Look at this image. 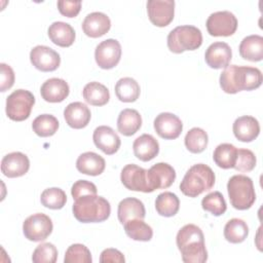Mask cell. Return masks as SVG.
<instances>
[{
  "instance_id": "6da1fadb",
  "label": "cell",
  "mask_w": 263,
  "mask_h": 263,
  "mask_svg": "<svg viewBox=\"0 0 263 263\" xmlns=\"http://www.w3.org/2000/svg\"><path fill=\"white\" fill-rule=\"evenodd\" d=\"M263 81L261 71L256 67L230 65L220 75V86L226 93L258 88Z\"/></svg>"
},
{
  "instance_id": "7a4b0ae2",
  "label": "cell",
  "mask_w": 263,
  "mask_h": 263,
  "mask_svg": "<svg viewBox=\"0 0 263 263\" xmlns=\"http://www.w3.org/2000/svg\"><path fill=\"white\" fill-rule=\"evenodd\" d=\"M176 242L183 262L203 263L208 260L203 232L197 225H184L177 233Z\"/></svg>"
},
{
  "instance_id": "3957f363",
  "label": "cell",
  "mask_w": 263,
  "mask_h": 263,
  "mask_svg": "<svg viewBox=\"0 0 263 263\" xmlns=\"http://www.w3.org/2000/svg\"><path fill=\"white\" fill-rule=\"evenodd\" d=\"M72 211L76 220L81 223H98L110 217L111 205L103 196L84 195L75 199Z\"/></svg>"
},
{
  "instance_id": "277c9868",
  "label": "cell",
  "mask_w": 263,
  "mask_h": 263,
  "mask_svg": "<svg viewBox=\"0 0 263 263\" xmlns=\"http://www.w3.org/2000/svg\"><path fill=\"white\" fill-rule=\"evenodd\" d=\"M216 177L213 170L204 164L192 165L180 183V190L189 197H197L201 193L211 190L215 185Z\"/></svg>"
},
{
  "instance_id": "5b68a950",
  "label": "cell",
  "mask_w": 263,
  "mask_h": 263,
  "mask_svg": "<svg viewBox=\"0 0 263 263\" xmlns=\"http://www.w3.org/2000/svg\"><path fill=\"white\" fill-rule=\"evenodd\" d=\"M227 192L231 205L239 211L250 209L256 200L253 181L246 175L232 176L227 183Z\"/></svg>"
},
{
  "instance_id": "8992f818",
  "label": "cell",
  "mask_w": 263,
  "mask_h": 263,
  "mask_svg": "<svg viewBox=\"0 0 263 263\" xmlns=\"http://www.w3.org/2000/svg\"><path fill=\"white\" fill-rule=\"evenodd\" d=\"M167 47L174 53H182L186 50H195L202 44L201 31L190 25L178 26L167 35Z\"/></svg>"
},
{
  "instance_id": "52a82bcc",
  "label": "cell",
  "mask_w": 263,
  "mask_h": 263,
  "mask_svg": "<svg viewBox=\"0 0 263 263\" xmlns=\"http://www.w3.org/2000/svg\"><path fill=\"white\" fill-rule=\"evenodd\" d=\"M34 104L35 98L31 91L22 88L16 89L6 99V115L13 121L26 120L29 118Z\"/></svg>"
},
{
  "instance_id": "ba28073f",
  "label": "cell",
  "mask_w": 263,
  "mask_h": 263,
  "mask_svg": "<svg viewBox=\"0 0 263 263\" xmlns=\"http://www.w3.org/2000/svg\"><path fill=\"white\" fill-rule=\"evenodd\" d=\"M52 228L51 219L43 213L33 214L23 223V233L31 241H42L46 239L51 234Z\"/></svg>"
},
{
  "instance_id": "9c48e42d",
  "label": "cell",
  "mask_w": 263,
  "mask_h": 263,
  "mask_svg": "<svg viewBox=\"0 0 263 263\" xmlns=\"http://www.w3.org/2000/svg\"><path fill=\"white\" fill-rule=\"evenodd\" d=\"M237 24L236 16L228 10L211 13L205 23L209 34L215 37L233 35L237 29Z\"/></svg>"
},
{
  "instance_id": "30bf717a",
  "label": "cell",
  "mask_w": 263,
  "mask_h": 263,
  "mask_svg": "<svg viewBox=\"0 0 263 263\" xmlns=\"http://www.w3.org/2000/svg\"><path fill=\"white\" fill-rule=\"evenodd\" d=\"M121 45L116 39H106L99 43L95 50V59L98 66L102 69H112L120 61Z\"/></svg>"
},
{
  "instance_id": "8fae6325",
  "label": "cell",
  "mask_w": 263,
  "mask_h": 263,
  "mask_svg": "<svg viewBox=\"0 0 263 263\" xmlns=\"http://www.w3.org/2000/svg\"><path fill=\"white\" fill-rule=\"evenodd\" d=\"M121 183L132 191H141L150 193L149 181H148V170H145L137 164H126L120 174Z\"/></svg>"
},
{
  "instance_id": "7c38bea8",
  "label": "cell",
  "mask_w": 263,
  "mask_h": 263,
  "mask_svg": "<svg viewBox=\"0 0 263 263\" xmlns=\"http://www.w3.org/2000/svg\"><path fill=\"white\" fill-rule=\"evenodd\" d=\"M147 12L150 22L156 27H166L174 20V0H149L147 1Z\"/></svg>"
},
{
  "instance_id": "4fadbf2b",
  "label": "cell",
  "mask_w": 263,
  "mask_h": 263,
  "mask_svg": "<svg viewBox=\"0 0 263 263\" xmlns=\"http://www.w3.org/2000/svg\"><path fill=\"white\" fill-rule=\"evenodd\" d=\"M30 61L39 71L51 72L59 68L61 64L60 54L49 46L37 45L30 51Z\"/></svg>"
},
{
  "instance_id": "5bb4252c",
  "label": "cell",
  "mask_w": 263,
  "mask_h": 263,
  "mask_svg": "<svg viewBox=\"0 0 263 263\" xmlns=\"http://www.w3.org/2000/svg\"><path fill=\"white\" fill-rule=\"evenodd\" d=\"M156 134L164 140L177 139L183 129L181 119L170 112H162L158 114L153 122Z\"/></svg>"
},
{
  "instance_id": "9a60e30c",
  "label": "cell",
  "mask_w": 263,
  "mask_h": 263,
  "mask_svg": "<svg viewBox=\"0 0 263 263\" xmlns=\"http://www.w3.org/2000/svg\"><path fill=\"white\" fill-rule=\"evenodd\" d=\"M176 180L175 168L166 162H158L148 170L150 191L168 188Z\"/></svg>"
},
{
  "instance_id": "2e32d148",
  "label": "cell",
  "mask_w": 263,
  "mask_h": 263,
  "mask_svg": "<svg viewBox=\"0 0 263 263\" xmlns=\"http://www.w3.org/2000/svg\"><path fill=\"white\" fill-rule=\"evenodd\" d=\"M29 168L30 160L28 156L18 151L6 154L1 160V172L8 178L22 177L28 173Z\"/></svg>"
},
{
  "instance_id": "e0dca14e",
  "label": "cell",
  "mask_w": 263,
  "mask_h": 263,
  "mask_svg": "<svg viewBox=\"0 0 263 263\" xmlns=\"http://www.w3.org/2000/svg\"><path fill=\"white\" fill-rule=\"evenodd\" d=\"M95 145L107 155L116 153L120 147L121 141L115 130L107 125L98 126L92 134Z\"/></svg>"
},
{
  "instance_id": "ac0fdd59",
  "label": "cell",
  "mask_w": 263,
  "mask_h": 263,
  "mask_svg": "<svg viewBox=\"0 0 263 263\" xmlns=\"http://www.w3.org/2000/svg\"><path fill=\"white\" fill-rule=\"evenodd\" d=\"M231 58L232 50L230 46L222 41L212 43L204 53L205 63L213 69H225L229 66Z\"/></svg>"
},
{
  "instance_id": "d6986e66",
  "label": "cell",
  "mask_w": 263,
  "mask_h": 263,
  "mask_svg": "<svg viewBox=\"0 0 263 263\" xmlns=\"http://www.w3.org/2000/svg\"><path fill=\"white\" fill-rule=\"evenodd\" d=\"M111 28L109 16L101 11L88 13L82 22V30L84 34L91 38H99L105 35Z\"/></svg>"
},
{
  "instance_id": "ffe728a7",
  "label": "cell",
  "mask_w": 263,
  "mask_h": 263,
  "mask_svg": "<svg viewBox=\"0 0 263 263\" xmlns=\"http://www.w3.org/2000/svg\"><path fill=\"white\" fill-rule=\"evenodd\" d=\"M235 138L240 142H252L260 134L259 121L250 115H243L236 118L232 125Z\"/></svg>"
},
{
  "instance_id": "44dd1931",
  "label": "cell",
  "mask_w": 263,
  "mask_h": 263,
  "mask_svg": "<svg viewBox=\"0 0 263 263\" xmlns=\"http://www.w3.org/2000/svg\"><path fill=\"white\" fill-rule=\"evenodd\" d=\"M64 117L70 127L80 129L89 123L91 113L85 104L81 102H73L65 108Z\"/></svg>"
},
{
  "instance_id": "7402d4cb",
  "label": "cell",
  "mask_w": 263,
  "mask_h": 263,
  "mask_svg": "<svg viewBox=\"0 0 263 263\" xmlns=\"http://www.w3.org/2000/svg\"><path fill=\"white\" fill-rule=\"evenodd\" d=\"M70 92L69 84L62 78H49L43 82L40 88L41 97L48 103L63 102Z\"/></svg>"
},
{
  "instance_id": "603a6c76",
  "label": "cell",
  "mask_w": 263,
  "mask_h": 263,
  "mask_svg": "<svg viewBox=\"0 0 263 263\" xmlns=\"http://www.w3.org/2000/svg\"><path fill=\"white\" fill-rule=\"evenodd\" d=\"M133 150L138 159L142 161H150L157 156L159 152V144L153 136L143 134L134 141Z\"/></svg>"
},
{
  "instance_id": "cb8c5ba5",
  "label": "cell",
  "mask_w": 263,
  "mask_h": 263,
  "mask_svg": "<svg viewBox=\"0 0 263 263\" xmlns=\"http://www.w3.org/2000/svg\"><path fill=\"white\" fill-rule=\"evenodd\" d=\"M145 216L146 211L144 203L138 198L126 197L118 203L117 217L122 225L132 219L144 220Z\"/></svg>"
},
{
  "instance_id": "d4e9b609",
  "label": "cell",
  "mask_w": 263,
  "mask_h": 263,
  "mask_svg": "<svg viewBox=\"0 0 263 263\" xmlns=\"http://www.w3.org/2000/svg\"><path fill=\"white\" fill-rule=\"evenodd\" d=\"M106 166L105 159L92 151H87L80 154L76 160V168L84 175L99 176Z\"/></svg>"
},
{
  "instance_id": "484cf974",
  "label": "cell",
  "mask_w": 263,
  "mask_h": 263,
  "mask_svg": "<svg viewBox=\"0 0 263 263\" xmlns=\"http://www.w3.org/2000/svg\"><path fill=\"white\" fill-rule=\"evenodd\" d=\"M49 39L58 46L69 47L75 41V31L73 27L65 22H54L47 30Z\"/></svg>"
},
{
  "instance_id": "4316f807",
  "label": "cell",
  "mask_w": 263,
  "mask_h": 263,
  "mask_svg": "<svg viewBox=\"0 0 263 263\" xmlns=\"http://www.w3.org/2000/svg\"><path fill=\"white\" fill-rule=\"evenodd\" d=\"M242 59L251 62H260L263 59V37L257 34L245 37L238 47Z\"/></svg>"
},
{
  "instance_id": "83f0119b",
  "label": "cell",
  "mask_w": 263,
  "mask_h": 263,
  "mask_svg": "<svg viewBox=\"0 0 263 263\" xmlns=\"http://www.w3.org/2000/svg\"><path fill=\"white\" fill-rule=\"evenodd\" d=\"M142 126V117L140 113L130 108L120 111L117 118L118 132L126 137L135 135Z\"/></svg>"
},
{
  "instance_id": "f1b7e54d",
  "label": "cell",
  "mask_w": 263,
  "mask_h": 263,
  "mask_svg": "<svg viewBox=\"0 0 263 263\" xmlns=\"http://www.w3.org/2000/svg\"><path fill=\"white\" fill-rule=\"evenodd\" d=\"M83 99L86 103L92 106H104L110 100L109 89L98 81L88 82L82 90Z\"/></svg>"
},
{
  "instance_id": "f546056e",
  "label": "cell",
  "mask_w": 263,
  "mask_h": 263,
  "mask_svg": "<svg viewBox=\"0 0 263 263\" xmlns=\"http://www.w3.org/2000/svg\"><path fill=\"white\" fill-rule=\"evenodd\" d=\"M140 85L132 77L120 78L115 84V95L117 99L124 103H133L140 97Z\"/></svg>"
},
{
  "instance_id": "4dcf8cb0",
  "label": "cell",
  "mask_w": 263,
  "mask_h": 263,
  "mask_svg": "<svg viewBox=\"0 0 263 263\" xmlns=\"http://www.w3.org/2000/svg\"><path fill=\"white\" fill-rule=\"evenodd\" d=\"M180 208L179 197L170 191H164L157 195L155 199V209L158 215L162 217L175 216Z\"/></svg>"
},
{
  "instance_id": "1f68e13d",
  "label": "cell",
  "mask_w": 263,
  "mask_h": 263,
  "mask_svg": "<svg viewBox=\"0 0 263 263\" xmlns=\"http://www.w3.org/2000/svg\"><path fill=\"white\" fill-rule=\"evenodd\" d=\"M237 148L229 143H222L216 147L213 153L215 163L224 170L232 168L236 160Z\"/></svg>"
},
{
  "instance_id": "d6a6232c",
  "label": "cell",
  "mask_w": 263,
  "mask_h": 263,
  "mask_svg": "<svg viewBox=\"0 0 263 263\" xmlns=\"http://www.w3.org/2000/svg\"><path fill=\"white\" fill-rule=\"evenodd\" d=\"M126 235L138 241H149L153 236V230L150 225L141 219H132L123 224Z\"/></svg>"
},
{
  "instance_id": "836d02e7",
  "label": "cell",
  "mask_w": 263,
  "mask_h": 263,
  "mask_svg": "<svg viewBox=\"0 0 263 263\" xmlns=\"http://www.w3.org/2000/svg\"><path fill=\"white\" fill-rule=\"evenodd\" d=\"M249 234V227L247 223L238 218L230 219L224 227V237L231 243L242 242Z\"/></svg>"
},
{
  "instance_id": "e575fe53",
  "label": "cell",
  "mask_w": 263,
  "mask_h": 263,
  "mask_svg": "<svg viewBox=\"0 0 263 263\" xmlns=\"http://www.w3.org/2000/svg\"><path fill=\"white\" fill-rule=\"evenodd\" d=\"M58 119L51 114H41L32 122L33 132L42 138L53 136L59 128Z\"/></svg>"
},
{
  "instance_id": "d590c367",
  "label": "cell",
  "mask_w": 263,
  "mask_h": 263,
  "mask_svg": "<svg viewBox=\"0 0 263 263\" xmlns=\"http://www.w3.org/2000/svg\"><path fill=\"white\" fill-rule=\"evenodd\" d=\"M186 148L191 153H201L208 146L209 137L205 130L200 127H192L184 139Z\"/></svg>"
},
{
  "instance_id": "8d00e7d4",
  "label": "cell",
  "mask_w": 263,
  "mask_h": 263,
  "mask_svg": "<svg viewBox=\"0 0 263 263\" xmlns=\"http://www.w3.org/2000/svg\"><path fill=\"white\" fill-rule=\"evenodd\" d=\"M42 205L50 210H60L64 208L67 202V195L65 191L58 187H51L43 190L40 196Z\"/></svg>"
},
{
  "instance_id": "74e56055",
  "label": "cell",
  "mask_w": 263,
  "mask_h": 263,
  "mask_svg": "<svg viewBox=\"0 0 263 263\" xmlns=\"http://www.w3.org/2000/svg\"><path fill=\"white\" fill-rule=\"evenodd\" d=\"M201 208L210 212L213 216H221L227 210L224 196L219 191H214L205 195L201 200Z\"/></svg>"
},
{
  "instance_id": "f35d334b",
  "label": "cell",
  "mask_w": 263,
  "mask_h": 263,
  "mask_svg": "<svg viewBox=\"0 0 263 263\" xmlns=\"http://www.w3.org/2000/svg\"><path fill=\"white\" fill-rule=\"evenodd\" d=\"M92 258L90 251L82 243L71 245L64 257L65 263H91Z\"/></svg>"
},
{
  "instance_id": "ab89813d",
  "label": "cell",
  "mask_w": 263,
  "mask_h": 263,
  "mask_svg": "<svg viewBox=\"0 0 263 263\" xmlns=\"http://www.w3.org/2000/svg\"><path fill=\"white\" fill-rule=\"evenodd\" d=\"M58 259V250L50 242H43L37 246L32 255L34 263H54Z\"/></svg>"
},
{
  "instance_id": "60d3db41",
  "label": "cell",
  "mask_w": 263,
  "mask_h": 263,
  "mask_svg": "<svg viewBox=\"0 0 263 263\" xmlns=\"http://www.w3.org/2000/svg\"><path fill=\"white\" fill-rule=\"evenodd\" d=\"M257 163V158L253 151L249 149H237L236 160L233 168L238 172L248 173L254 170Z\"/></svg>"
},
{
  "instance_id": "b9f144b4",
  "label": "cell",
  "mask_w": 263,
  "mask_h": 263,
  "mask_svg": "<svg viewBox=\"0 0 263 263\" xmlns=\"http://www.w3.org/2000/svg\"><path fill=\"white\" fill-rule=\"evenodd\" d=\"M71 194L74 200L84 195H95L97 194V186L92 182L86 180H78L73 184L71 188Z\"/></svg>"
},
{
  "instance_id": "7bdbcfd3",
  "label": "cell",
  "mask_w": 263,
  "mask_h": 263,
  "mask_svg": "<svg viewBox=\"0 0 263 263\" xmlns=\"http://www.w3.org/2000/svg\"><path fill=\"white\" fill-rule=\"evenodd\" d=\"M58 8L61 14L67 17H75L81 9V1L60 0L58 1Z\"/></svg>"
},
{
  "instance_id": "ee69618b",
  "label": "cell",
  "mask_w": 263,
  "mask_h": 263,
  "mask_svg": "<svg viewBox=\"0 0 263 263\" xmlns=\"http://www.w3.org/2000/svg\"><path fill=\"white\" fill-rule=\"evenodd\" d=\"M0 69H1L0 90L2 92H4L13 85V83H14V72H13L12 68L9 65L5 64V63L0 64Z\"/></svg>"
},
{
  "instance_id": "f6af8a7d",
  "label": "cell",
  "mask_w": 263,
  "mask_h": 263,
  "mask_svg": "<svg viewBox=\"0 0 263 263\" xmlns=\"http://www.w3.org/2000/svg\"><path fill=\"white\" fill-rule=\"evenodd\" d=\"M100 262H117L123 263L125 262V258L123 254L116 249H105L100 256Z\"/></svg>"
}]
</instances>
